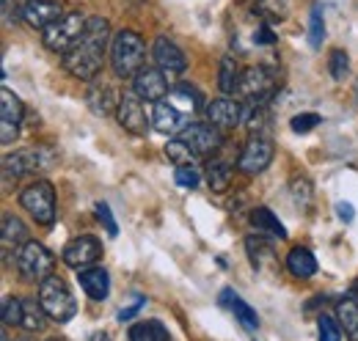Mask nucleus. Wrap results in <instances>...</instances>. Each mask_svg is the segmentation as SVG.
Returning <instances> with one entry per match:
<instances>
[{"label":"nucleus","mask_w":358,"mask_h":341,"mask_svg":"<svg viewBox=\"0 0 358 341\" xmlns=\"http://www.w3.org/2000/svg\"><path fill=\"white\" fill-rule=\"evenodd\" d=\"M110 39V22L105 17H91L86 22V34L80 36V42L75 44L69 52H64V69L78 78V80H96V75L102 72V61H105V50Z\"/></svg>","instance_id":"nucleus-1"},{"label":"nucleus","mask_w":358,"mask_h":341,"mask_svg":"<svg viewBox=\"0 0 358 341\" xmlns=\"http://www.w3.org/2000/svg\"><path fill=\"white\" fill-rule=\"evenodd\" d=\"M143 58H146V44L141 39V34L135 31H119L110 42V66L116 72V78L130 80L143 69Z\"/></svg>","instance_id":"nucleus-2"},{"label":"nucleus","mask_w":358,"mask_h":341,"mask_svg":"<svg viewBox=\"0 0 358 341\" xmlns=\"http://www.w3.org/2000/svg\"><path fill=\"white\" fill-rule=\"evenodd\" d=\"M39 303L47 311V317L55 322H69L78 314V303L58 275H47L45 281H39Z\"/></svg>","instance_id":"nucleus-3"},{"label":"nucleus","mask_w":358,"mask_h":341,"mask_svg":"<svg viewBox=\"0 0 358 341\" xmlns=\"http://www.w3.org/2000/svg\"><path fill=\"white\" fill-rule=\"evenodd\" d=\"M86 17L80 14V11H69V14H64L58 22H52L50 28L42 31V36H45V44L52 50V52H69L75 44L80 42V36L86 34Z\"/></svg>","instance_id":"nucleus-4"},{"label":"nucleus","mask_w":358,"mask_h":341,"mask_svg":"<svg viewBox=\"0 0 358 341\" xmlns=\"http://www.w3.org/2000/svg\"><path fill=\"white\" fill-rule=\"evenodd\" d=\"M14 264H17V270H20V275L25 281H34L36 284V281H45L47 275L52 273L55 259H52V254L47 251L42 242L28 240L22 248L14 251Z\"/></svg>","instance_id":"nucleus-5"},{"label":"nucleus","mask_w":358,"mask_h":341,"mask_svg":"<svg viewBox=\"0 0 358 341\" xmlns=\"http://www.w3.org/2000/svg\"><path fill=\"white\" fill-rule=\"evenodd\" d=\"M20 204L36 223H42V226L55 223V190L47 179H39L31 187H25L20 193Z\"/></svg>","instance_id":"nucleus-6"},{"label":"nucleus","mask_w":358,"mask_h":341,"mask_svg":"<svg viewBox=\"0 0 358 341\" xmlns=\"http://www.w3.org/2000/svg\"><path fill=\"white\" fill-rule=\"evenodd\" d=\"M179 138L193 149L196 160L213 157V154H218V149L224 146V132L218 127H213L210 122H207V124H201V122H187V124L182 127V132H179Z\"/></svg>","instance_id":"nucleus-7"},{"label":"nucleus","mask_w":358,"mask_h":341,"mask_svg":"<svg viewBox=\"0 0 358 341\" xmlns=\"http://www.w3.org/2000/svg\"><path fill=\"white\" fill-rule=\"evenodd\" d=\"M248 105H268L275 94V75L268 66H248L243 72V83L237 91Z\"/></svg>","instance_id":"nucleus-8"},{"label":"nucleus","mask_w":358,"mask_h":341,"mask_svg":"<svg viewBox=\"0 0 358 341\" xmlns=\"http://www.w3.org/2000/svg\"><path fill=\"white\" fill-rule=\"evenodd\" d=\"M25 116V105L20 96H14L11 88H0V140L3 146H11L20 135V122Z\"/></svg>","instance_id":"nucleus-9"},{"label":"nucleus","mask_w":358,"mask_h":341,"mask_svg":"<svg viewBox=\"0 0 358 341\" xmlns=\"http://www.w3.org/2000/svg\"><path fill=\"white\" fill-rule=\"evenodd\" d=\"M270 163H273V143H270L268 138H262V135H254L243 146V152L237 157V168L243 170V173H248V176L262 173Z\"/></svg>","instance_id":"nucleus-10"},{"label":"nucleus","mask_w":358,"mask_h":341,"mask_svg":"<svg viewBox=\"0 0 358 341\" xmlns=\"http://www.w3.org/2000/svg\"><path fill=\"white\" fill-rule=\"evenodd\" d=\"M116 119H119L122 127L127 132H133V135H146L149 132V119H146V110H143V99L135 91L122 94L119 108H116Z\"/></svg>","instance_id":"nucleus-11"},{"label":"nucleus","mask_w":358,"mask_h":341,"mask_svg":"<svg viewBox=\"0 0 358 341\" xmlns=\"http://www.w3.org/2000/svg\"><path fill=\"white\" fill-rule=\"evenodd\" d=\"M99 256H102V242L91 234H83V237H75L64 248V264L72 270H86L99 261Z\"/></svg>","instance_id":"nucleus-12"},{"label":"nucleus","mask_w":358,"mask_h":341,"mask_svg":"<svg viewBox=\"0 0 358 341\" xmlns=\"http://www.w3.org/2000/svg\"><path fill=\"white\" fill-rule=\"evenodd\" d=\"M66 14V3L64 0H25L22 3V20L31 28L45 31L52 22H58Z\"/></svg>","instance_id":"nucleus-13"},{"label":"nucleus","mask_w":358,"mask_h":341,"mask_svg":"<svg viewBox=\"0 0 358 341\" xmlns=\"http://www.w3.org/2000/svg\"><path fill=\"white\" fill-rule=\"evenodd\" d=\"M133 91L146 102H160L169 94V75L160 66H143L133 78Z\"/></svg>","instance_id":"nucleus-14"},{"label":"nucleus","mask_w":358,"mask_h":341,"mask_svg":"<svg viewBox=\"0 0 358 341\" xmlns=\"http://www.w3.org/2000/svg\"><path fill=\"white\" fill-rule=\"evenodd\" d=\"M204 113H207V122H210L213 127H218L221 132H229V129L243 124L245 108H243L237 99H231V96H221V99H213Z\"/></svg>","instance_id":"nucleus-15"},{"label":"nucleus","mask_w":358,"mask_h":341,"mask_svg":"<svg viewBox=\"0 0 358 341\" xmlns=\"http://www.w3.org/2000/svg\"><path fill=\"white\" fill-rule=\"evenodd\" d=\"M152 55H155V64H157L169 78H179V75H185V69H187L185 52H182L169 36H157V39H155Z\"/></svg>","instance_id":"nucleus-16"},{"label":"nucleus","mask_w":358,"mask_h":341,"mask_svg":"<svg viewBox=\"0 0 358 341\" xmlns=\"http://www.w3.org/2000/svg\"><path fill=\"white\" fill-rule=\"evenodd\" d=\"M47 163H50V160L45 157L42 149H25V152L8 154V157L3 160V173H6V179H22V176H28V173L42 170Z\"/></svg>","instance_id":"nucleus-17"},{"label":"nucleus","mask_w":358,"mask_h":341,"mask_svg":"<svg viewBox=\"0 0 358 341\" xmlns=\"http://www.w3.org/2000/svg\"><path fill=\"white\" fill-rule=\"evenodd\" d=\"M187 124V113H182L177 105L163 96L160 102H155V110H152V127L163 135H177L182 132V127Z\"/></svg>","instance_id":"nucleus-18"},{"label":"nucleus","mask_w":358,"mask_h":341,"mask_svg":"<svg viewBox=\"0 0 358 341\" xmlns=\"http://www.w3.org/2000/svg\"><path fill=\"white\" fill-rule=\"evenodd\" d=\"M78 284L83 286V292L91 300L102 303V300L110 295V275L102 270V267H86V270H78Z\"/></svg>","instance_id":"nucleus-19"},{"label":"nucleus","mask_w":358,"mask_h":341,"mask_svg":"<svg viewBox=\"0 0 358 341\" xmlns=\"http://www.w3.org/2000/svg\"><path fill=\"white\" fill-rule=\"evenodd\" d=\"M119 99H122V96H116V91L108 83H94L89 88V94H86V102H89V108L96 116H110V113H116Z\"/></svg>","instance_id":"nucleus-20"},{"label":"nucleus","mask_w":358,"mask_h":341,"mask_svg":"<svg viewBox=\"0 0 358 341\" xmlns=\"http://www.w3.org/2000/svg\"><path fill=\"white\" fill-rule=\"evenodd\" d=\"M0 242H3V251H17L28 242V228L20 217L14 215H3V223H0Z\"/></svg>","instance_id":"nucleus-21"},{"label":"nucleus","mask_w":358,"mask_h":341,"mask_svg":"<svg viewBox=\"0 0 358 341\" xmlns=\"http://www.w3.org/2000/svg\"><path fill=\"white\" fill-rule=\"evenodd\" d=\"M221 303L229 305V311H234V317H237L248 331H257V328H259V317H257V311H254L243 298H237L231 289H224V292H221Z\"/></svg>","instance_id":"nucleus-22"},{"label":"nucleus","mask_w":358,"mask_h":341,"mask_svg":"<svg viewBox=\"0 0 358 341\" xmlns=\"http://www.w3.org/2000/svg\"><path fill=\"white\" fill-rule=\"evenodd\" d=\"M245 251H248V259H251L254 270H268L270 264H275L273 242H268L265 237H248L245 240Z\"/></svg>","instance_id":"nucleus-23"},{"label":"nucleus","mask_w":358,"mask_h":341,"mask_svg":"<svg viewBox=\"0 0 358 341\" xmlns=\"http://www.w3.org/2000/svg\"><path fill=\"white\" fill-rule=\"evenodd\" d=\"M207 184H210V190L213 193H226L229 187H231V179H234V168H231V163H226V160H213L210 166H207Z\"/></svg>","instance_id":"nucleus-24"},{"label":"nucleus","mask_w":358,"mask_h":341,"mask_svg":"<svg viewBox=\"0 0 358 341\" xmlns=\"http://www.w3.org/2000/svg\"><path fill=\"white\" fill-rule=\"evenodd\" d=\"M169 99L177 105L182 113H187V116H193L199 108H204V96H201L193 85H187V83L171 88V91H169Z\"/></svg>","instance_id":"nucleus-25"},{"label":"nucleus","mask_w":358,"mask_h":341,"mask_svg":"<svg viewBox=\"0 0 358 341\" xmlns=\"http://www.w3.org/2000/svg\"><path fill=\"white\" fill-rule=\"evenodd\" d=\"M287 270L295 275V278H312L317 273V259L312 251L306 248H292L287 254Z\"/></svg>","instance_id":"nucleus-26"},{"label":"nucleus","mask_w":358,"mask_h":341,"mask_svg":"<svg viewBox=\"0 0 358 341\" xmlns=\"http://www.w3.org/2000/svg\"><path fill=\"white\" fill-rule=\"evenodd\" d=\"M243 72L240 64L234 58H224L221 61V69H218V88L224 91V96H231L240 91V83H243Z\"/></svg>","instance_id":"nucleus-27"},{"label":"nucleus","mask_w":358,"mask_h":341,"mask_svg":"<svg viewBox=\"0 0 358 341\" xmlns=\"http://www.w3.org/2000/svg\"><path fill=\"white\" fill-rule=\"evenodd\" d=\"M336 317H339V325H342L348 341H358V300H353V298L339 300Z\"/></svg>","instance_id":"nucleus-28"},{"label":"nucleus","mask_w":358,"mask_h":341,"mask_svg":"<svg viewBox=\"0 0 358 341\" xmlns=\"http://www.w3.org/2000/svg\"><path fill=\"white\" fill-rule=\"evenodd\" d=\"M251 226H254L257 231H268V234L278 237V240H287V228L278 223V217L270 212L268 207H257V210L251 212Z\"/></svg>","instance_id":"nucleus-29"},{"label":"nucleus","mask_w":358,"mask_h":341,"mask_svg":"<svg viewBox=\"0 0 358 341\" xmlns=\"http://www.w3.org/2000/svg\"><path fill=\"white\" fill-rule=\"evenodd\" d=\"M130 341H171V336L160 319H149L130 328Z\"/></svg>","instance_id":"nucleus-30"},{"label":"nucleus","mask_w":358,"mask_h":341,"mask_svg":"<svg viewBox=\"0 0 358 341\" xmlns=\"http://www.w3.org/2000/svg\"><path fill=\"white\" fill-rule=\"evenodd\" d=\"M47 311L42 308V303L36 300H25V317H22V328L28 333H42L47 328Z\"/></svg>","instance_id":"nucleus-31"},{"label":"nucleus","mask_w":358,"mask_h":341,"mask_svg":"<svg viewBox=\"0 0 358 341\" xmlns=\"http://www.w3.org/2000/svg\"><path fill=\"white\" fill-rule=\"evenodd\" d=\"M22 317H25V300L6 298L0 308V319L6 328H22Z\"/></svg>","instance_id":"nucleus-32"},{"label":"nucleus","mask_w":358,"mask_h":341,"mask_svg":"<svg viewBox=\"0 0 358 341\" xmlns=\"http://www.w3.org/2000/svg\"><path fill=\"white\" fill-rule=\"evenodd\" d=\"M243 124L254 135L268 132V108L265 105H248L245 113H243Z\"/></svg>","instance_id":"nucleus-33"},{"label":"nucleus","mask_w":358,"mask_h":341,"mask_svg":"<svg viewBox=\"0 0 358 341\" xmlns=\"http://www.w3.org/2000/svg\"><path fill=\"white\" fill-rule=\"evenodd\" d=\"M166 157H169L174 166H187V163H193V160H196L193 149H190L182 138H174V140H169V143H166Z\"/></svg>","instance_id":"nucleus-34"},{"label":"nucleus","mask_w":358,"mask_h":341,"mask_svg":"<svg viewBox=\"0 0 358 341\" xmlns=\"http://www.w3.org/2000/svg\"><path fill=\"white\" fill-rule=\"evenodd\" d=\"M325 39V22H322V6L320 3H314L312 6V17H309V44H312L314 50L322 44Z\"/></svg>","instance_id":"nucleus-35"},{"label":"nucleus","mask_w":358,"mask_h":341,"mask_svg":"<svg viewBox=\"0 0 358 341\" xmlns=\"http://www.w3.org/2000/svg\"><path fill=\"white\" fill-rule=\"evenodd\" d=\"M289 193H292L298 207H309V201H312V182L306 176H295L289 182Z\"/></svg>","instance_id":"nucleus-36"},{"label":"nucleus","mask_w":358,"mask_h":341,"mask_svg":"<svg viewBox=\"0 0 358 341\" xmlns=\"http://www.w3.org/2000/svg\"><path fill=\"white\" fill-rule=\"evenodd\" d=\"M317 328H320V341H342V325L334 317L322 314L317 319Z\"/></svg>","instance_id":"nucleus-37"},{"label":"nucleus","mask_w":358,"mask_h":341,"mask_svg":"<svg viewBox=\"0 0 358 341\" xmlns=\"http://www.w3.org/2000/svg\"><path fill=\"white\" fill-rule=\"evenodd\" d=\"M257 11L268 20H284L287 17V0H257Z\"/></svg>","instance_id":"nucleus-38"},{"label":"nucleus","mask_w":358,"mask_h":341,"mask_svg":"<svg viewBox=\"0 0 358 341\" xmlns=\"http://www.w3.org/2000/svg\"><path fill=\"white\" fill-rule=\"evenodd\" d=\"M174 182H177L179 187H196L199 182H201V173L196 170V166L193 163H187V166H177V170H174Z\"/></svg>","instance_id":"nucleus-39"},{"label":"nucleus","mask_w":358,"mask_h":341,"mask_svg":"<svg viewBox=\"0 0 358 341\" xmlns=\"http://www.w3.org/2000/svg\"><path fill=\"white\" fill-rule=\"evenodd\" d=\"M328 66H331V78L334 80H342L348 75V66H350V58L345 50H334L331 58H328Z\"/></svg>","instance_id":"nucleus-40"},{"label":"nucleus","mask_w":358,"mask_h":341,"mask_svg":"<svg viewBox=\"0 0 358 341\" xmlns=\"http://www.w3.org/2000/svg\"><path fill=\"white\" fill-rule=\"evenodd\" d=\"M320 116L317 113H301V116H295L292 122H289V127L292 132H298V135H306V132H312L314 127H320Z\"/></svg>","instance_id":"nucleus-41"},{"label":"nucleus","mask_w":358,"mask_h":341,"mask_svg":"<svg viewBox=\"0 0 358 341\" xmlns=\"http://www.w3.org/2000/svg\"><path fill=\"white\" fill-rule=\"evenodd\" d=\"M94 212H96V217H99V223H105V228H108L110 237L119 234V226H116V220H113V215H110V207H108L105 201H99V204L94 207Z\"/></svg>","instance_id":"nucleus-42"},{"label":"nucleus","mask_w":358,"mask_h":341,"mask_svg":"<svg viewBox=\"0 0 358 341\" xmlns=\"http://www.w3.org/2000/svg\"><path fill=\"white\" fill-rule=\"evenodd\" d=\"M254 42H257V44H265V47L275 44V34L270 31V22H262V25L257 28V34H254Z\"/></svg>","instance_id":"nucleus-43"},{"label":"nucleus","mask_w":358,"mask_h":341,"mask_svg":"<svg viewBox=\"0 0 358 341\" xmlns=\"http://www.w3.org/2000/svg\"><path fill=\"white\" fill-rule=\"evenodd\" d=\"M143 303H146V300L143 298H138L133 303V305H127V308H122V311H119V319H122V322H127V319H133L135 314H138V311H141V308H143Z\"/></svg>","instance_id":"nucleus-44"},{"label":"nucleus","mask_w":358,"mask_h":341,"mask_svg":"<svg viewBox=\"0 0 358 341\" xmlns=\"http://www.w3.org/2000/svg\"><path fill=\"white\" fill-rule=\"evenodd\" d=\"M336 215H339L345 223H350V220H353V215H356V210H353L350 204H336Z\"/></svg>","instance_id":"nucleus-45"},{"label":"nucleus","mask_w":358,"mask_h":341,"mask_svg":"<svg viewBox=\"0 0 358 341\" xmlns=\"http://www.w3.org/2000/svg\"><path fill=\"white\" fill-rule=\"evenodd\" d=\"M89 341H113V339H110L105 331H96V333H91L89 336Z\"/></svg>","instance_id":"nucleus-46"},{"label":"nucleus","mask_w":358,"mask_h":341,"mask_svg":"<svg viewBox=\"0 0 358 341\" xmlns=\"http://www.w3.org/2000/svg\"><path fill=\"white\" fill-rule=\"evenodd\" d=\"M47 341H58V339H47Z\"/></svg>","instance_id":"nucleus-47"}]
</instances>
